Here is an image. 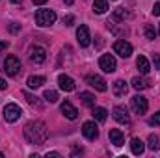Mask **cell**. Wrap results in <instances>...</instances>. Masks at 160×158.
<instances>
[{"label": "cell", "instance_id": "cell-39", "mask_svg": "<svg viewBox=\"0 0 160 158\" xmlns=\"http://www.w3.org/2000/svg\"><path fill=\"white\" fill-rule=\"evenodd\" d=\"M63 2H65V4H67V6H71V4H73V2H75V0H63Z\"/></svg>", "mask_w": 160, "mask_h": 158}, {"label": "cell", "instance_id": "cell-29", "mask_svg": "<svg viewBox=\"0 0 160 158\" xmlns=\"http://www.w3.org/2000/svg\"><path fill=\"white\" fill-rule=\"evenodd\" d=\"M149 123H151V125H157V126H160V112H157L153 117L149 119Z\"/></svg>", "mask_w": 160, "mask_h": 158}, {"label": "cell", "instance_id": "cell-1", "mask_svg": "<svg viewBox=\"0 0 160 158\" xmlns=\"http://www.w3.org/2000/svg\"><path fill=\"white\" fill-rule=\"evenodd\" d=\"M24 138L34 145H43L48 138V128L43 121H30L24 126Z\"/></svg>", "mask_w": 160, "mask_h": 158}, {"label": "cell", "instance_id": "cell-32", "mask_svg": "<svg viewBox=\"0 0 160 158\" xmlns=\"http://www.w3.org/2000/svg\"><path fill=\"white\" fill-rule=\"evenodd\" d=\"M19 30H21V26H19L17 22H11V24H9V32H13V34H17Z\"/></svg>", "mask_w": 160, "mask_h": 158}, {"label": "cell", "instance_id": "cell-30", "mask_svg": "<svg viewBox=\"0 0 160 158\" xmlns=\"http://www.w3.org/2000/svg\"><path fill=\"white\" fill-rule=\"evenodd\" d=\"M153 65L157 71H160V54H153Z\"/></svg>", "mask_w": 160, "mask_h": 158}, {"label": "cell", "instance_id": "cell-6", "mask_svg": "<svg viewBox=\"0 0 160 158\" xmlns=\"http://www.w3.org/2000/svg\"><path fill=\"white\" fill-rule=\"evenodd\" d=\"M99 67L104 71V73H114L118 63H116V58L112 54H102L101 60H99Z\"/></svg>", "mask_w": 160, "mask_h": 158}, {"label": "cell", "instance_id": "cell-3", "mask_svg": "<svg viewBox=\"0 0 160 158\" xmlns=\"http://www.w3.org/2000/svg\"><path fill=\"white\" fill-rule=\"evenodd\" d=\"M4 71H6V75H9V77H15L19 71H21V60L17 58V56H6V60H4Z\"/></svg>", "mask_w": 160, "mask_h": 158}, {"label": "cell", "instance_id": "cell-26", "mask_svg": "<svg viewBox=\"0 0 160 158\" xmlns=\"http://www.w3.org/2000/svg\"><path fill=\"white\" fill-rule=\"evenodd\" d=\"M147 145H149V149H151V151H158V149H160V138L157 136V134H151V136H149V143H147Z\"/></svg>", "mask_w": 160, "mask_h": 158}, {"label": "cell", "instance_id": "cell-27", "mask_svg": "<svg viewBox=\"0 0 160 158\" xmlns=\"http://www.w3.org/2000/svg\"><path fill=\"white\" fill-rule=\"evenodd\" d=\"M157 34H158V32L155 30V26H151V24H147V26H145V37H147V39H155V37H157Z\"/></svg>", "mask_w": 160, "mask_h": 158}, {"label": "cell", "instance_id": "cell-12", "mask_svg": "<svg viewBox=\"0 0 160 158\" xmlns=\"http://www.w3.org/2000/svg\"><path fill=\"white\" fill-rule=\"evenodd\" d=\"M62 114H63L67 119H71V121H75V119L78 117V110H77V108H75L69 101L62 102Z\"/></svg>", "mask_w": 160, "mask_h": 158}, {"label": "cell", "instance_id": "cell-23", "mask_svg": "<svg viewBox=\"0 0 160 158\" xmlns=\"http://www.w3.org/2000/svg\"><path fill=\"white\" fill-rule=\"evenodd\" d=\"M93 117L97 119L99 123H102V121H106V117H108V112L104 108H101V106H95L93 108Z\"/></svg>", "mask_w": 160, "mask_h": 158}, {"label": "cell", "instance_id": "cell-15", "mask_svg": "<svg viewBox=\"0 0 160 158\" xmlns=\"http://www.w3.org/2000/svg\"><path fill=\"white\" fill-rule=\"evenodd\" d=\"M110 143H114L116 147H121L125 143V136H123V132L119 128H112L110 130Z\"/></svg>", "mask_w": 160, "mask_h": 158}, {"label": "cell", "instance_id": "cell-10", "mask_svg": "<svg viewBox=\"0 0 160 158\" xmlns=\"http://www.w3.org/2000/svg\"><path fill=\"white\" fill-rule=\"evenodd\" d=\"M114 119L118 123H121V125H125V126L130 125V116H128V112H127L125 106H116L114 108Z\"/></svg>", "mask_w": 160, "mask_h": 158}, {"label": "cell", "instance_id": "cell-19", "mask_svg": "<svg viewBox=\"0 0 160 158\" xmlns=\"http://www.w3.org/2000/svg\"><path fill=\"white\" fill-rule=\"evenodd\" d=\"M130 151H132L134 155H142V153L145 151L143 141H142L140 138H132V141H130Z\"/></svg>", "mask_w": 160, "mask_h": 158}, {"label": "cell", "instance_id": "cell-41", "mask_svg": "<svg viewBox=\"0 0 160 158\" xmlns=\"http://www.w3.org/2000/svg\"><path fill=\"white\" fill-rule=\"evenodd\" d=\"M158 34H160V24H158Z\"/></svg>", "mask_w": 160, "mask_h": 158}, {"label": "cell", "instance_id": "cell-28", "mask_svg": "<svg viewBox=\"0 0 160 158\" xmlns=\"http://www.w3.org/2000/svg\"><path fill=\"white\" fill-rule=\"evenodd\" d=\"M125 17H127V11H125L123 7H118L116 13H114V19H116V21H121V19H125Z\"/></svg>", "mask_w": 160, "mask_h": 158}, {"label": "cell", "instance_id": "cell-8", "mask_svg": "<svg viewBox=\"0 0 160 158\" xmlns=\"http://www.w3.org/2000/svg\"><path fill=\"white\" fill-rule=\"evenodd\" d=\"M77 39H78L80 47H88L91 43V36H89V28L86 24H80L77 28Z\"/></svg>", "mask_w": 160, "mask_h": 158}, {"label": "cell", "instance_id": "cell-20", "mask_svg": "<svg viewBox=\"0 0 160 158\" xmlns=\"http://www.w3.org/2000/svg\"><path fill=\"white\" fill-rule=\"evenodd\" d=\"M28 87L30 89H38V87H41L43 84H45V77H36V75H32V77H28Z\"/></svg>", "mask_w": 160, "mask_h": 158}, {"label": "cell", "instance_id": "cell-17", "mask_svg": "<svg viewBox=\"0 0 160 158\" xmlns=\"http://www.w3.org/2000/svg\"><path fill=\"white\" fill-rule=\"evenodd\" d=\"M78 99L82 101V104L84 106H89V108H93L95 106V95L93 93H89V91H82L78 95Z\"/></svg>", "mask_w": 160, "mask_h": 158}, {"label": "cell", "instance_id": "cell-4", "mask_svg": "<svg viewBox=\"0 0 160 158\" xmlns=\"http://www.w3.org/2000/svg\"><path fill=\"white\" fill-rule=\"evenodd\" d=\"M130 108L134 110V114L143 116V114L147 112V108H149V102H147V99H145V97L136 95V97H132V99H130Z\"/></svg>", "mask_w": 160, "mask_h": 158}, {"label": "cell", "instance_id": "cell-31", "mask_svg": "<svg viewBox=\"0 0 160 158\" xmlns=\"http://www.w3.org/2000/svg\"><path fill=\"white\" fill-rule=\"evenodd\" d=\"M73 22H75V17H73V15H67V17H63V24H65V26H71Z\"/></svg>", "mask_w": 160, "mask_h": 158}, {"label": "cell", "instance_id": "cell-36", "mask_svg": "<svg viewBox=\"0 0 160 158\" xmlns=\"http://www.w3.org/2000/svg\"><path fill=\"white\" fill-rule=\"evenodd\" d=\"M4 48H8V43H4V41H0V52H2Z\"/></svg>", "mask_w": 160, "mask_h": 158}, {"label": "cell", "instance_id": "cell-9", "mask_svg": "<svg viewBox=\"0 0 160 158\" xmlns=\"http://www.w3.org/2000/svg\"><path fill=\"white\" fill-rule=\"evenodd\" d=\"M86 82H88L91 87H95L97 91H106V89H108L104 78H101L99 75H88V77H86Z\"/></svg>", "mask_w": 160, "mask_h": 158}, {"label": "cell", "instance_id": "cell-21", "mask_svg": "<svg viewBox=\"0 0 160 158\" xmlns=\"http://www.w3.org/2000/svg\"><path fill=\"white\" fill-rule=\"evenodd\" d=\"M127 91H128V86H127L125 80H116V82H114V93H116L118 97L125 95Z\"/></svg>", "mask_w": 160, "mask_h": 158}, {"label": "cell", "instance_id": "cell-34", "mask_svg": "<svg viewBox=\"0 0 160 158\" xmlns=\"http://www.w3.org/2000/svg\"><path fill=\"white\" fill-rule=\"evenodd\" d=\"M8 87V84H6V80L4 78H0V89H6Z\"/></svg>", "mask_w": 160, "mask_h": 158}, {"label": "cell", "instance_id": "cell-42", "mask_svg": "<svg viewBox=\"0 0 160 158\" xmlns=\"http://www.w3.org/2000/svg\"><path fill=\"white\" fill-rule=\"evenodd\" d=\"M0 156H4V155H2V153H0Z\"/></svg>", "mask_w": 160, "mask_h": 158}, {"label": "cell", "instance_id": "cell-37", "mask_svg": "<svg viewBox=\"0 0 160 158\" xmlns=\"http://www.w3.org/2000/svg\"><path fill=\"white\" fill-rule=\"evenodd\" d=\"M32 2H34V4H38V6H41V4H45L47 0H32Z\"/></svg>", "mask_w": 160, "mask_h": 158}, {"label": "cell", "instance_id": "cell-5", "mask_svg": "<svg viewBox=\"0 0 160 158\" xmlns=\"http://www.w3.org/2000/svg\"><path fill=\"white\" fill-rule=\"evenodd\" d=\"M21 114H22V110L17 104H6V108L2 112V117L8 123H13V121H17V119L21 117Z\"/></svg>", "mask_w": 160, "mask_h": 158}, {"label": "cell", "instance_id": "cell-7", "mask_svg": "<svg viewBox=\"0 0 160 158\" xmlns=\"http://www.w3.org/2000/svg\"><path fill=\"white\" fill-rule=\"evenodd\" d=\"M114 50H116V54H119L121 58H130V54H132V45L125 39H119V41L114 43Z\"/></svg>", "mask_w": 160, "mask_h": 158}, {"label": "cell", "instance_id": "cell-35", "mask_svg": "<svg viewBox=\"0 0 160 158\" xmlns=\"http://www.w3.org/2000/svg\"><path fill=\"white\" fill-rule=\"evenodd\" d=\"M82 153H84V151L78 149V147H75V149H73V155H82Z\"/></svg>", "mask_w": 160, "mask_h": 158}, {"label": "cell", "instance_id": "cell-13", "mask_svg": "<svg viewBox=\"0 0 160 158\" xmlns=\"http://www.w3.org/2000/svg\"><path fill=\"white\" fill-rule=\"evenodd\" d=\"M30 58H32V62H36V63H43V62L47 60V50H45L43 47H32Z\"/></svg>", "mask_w": 160, "mask_h": 158}, {"label": "cell", "instance_id": "cell-11", "mask_svg": "<svg viewBox=\"0 0 160 158\" xmlns=\"http://www.w3.org/2000/svg\"><path fill=\"white\" fill-rule=\"evenodd\" d=\"M82 134H84L88 140H97V138H99V128H97V125H95L93 121H88V123H84V126H82Z\"/></svg>", "mask_w": 160, "mask_h": 158}, {"label": "cell", "instance_id": "cell-18", "mask_svg": "<svg viewBox=\"0 0 160 158\" xmlns=\"http://www.w3.org/2000/svg\"><path fill=\"white\" fill-rule=\"evenodd\" d=\"M22 97H24V99L28 101V104H32L34 108H38V110H41V108H43V102H41L36 95H32L30 91H22Z\"/></svg>", "mask_w": 160, "mask_h": 158}, {"label": "cell", "instance_id": "cell-33", "mask_svg": "<svg viewBox=\"0 0 160 158\" xmlns=\"http://www.w3.org/2000/svg\"><path fill=\"white\" fill-rule=\"evenodd\" d=\"M153 15H160V2H157L153 6Z\"/></svg>", "mask_w": 160, "mask_h": 158}, {"label": "cell", "instance_id": "cell-16", "mask_svg": "<svg viewBox=\"0 0 160 158\" xmlns=\"http://www.w3.org/2000/svg\"><path fill=\"white\" fill-rule=\"evenodd\" d=\"M136 67H138V71H140L142 75H147V73L151 71V65H149V62H147L145 56H138V60H136Z\"/></svg>", "mask_w": 160, "mask_h": 158}, {"label": "cell", "instance_id": "cell-25", "mask_svg": "<svg viewBox=\"0 0 160 158\" xmlns=\"http://www.w3.org/2000/svg\"><path fill=\"white\" fill-rule=\"evenodd\" d=\"M43 99H45L47 102L54 104V102H58V93H56L54 89H47V91L43 93Z\"/></svg>", "mask_w": 160, "mask_h": 158}, {"label": "cell", "instance_id": "cell-2", "mask_svg": "<svg viewBox=\"0 0 160 158\" xmlns=\"http://www.w3.org/2000/svg\"><path fill=\"white\" fill-rule=\"evenodd\" d=\"M54 22H56V13L52 9H38L36 11V24L38 26L47 28V26H52Z\"/></svg>", "mask_w": 160, "mask_h": 158}, {"label": "cell", "instance_id": "cell-38", "mask_svg": "<svg viewBox=\"0 0 160 158\" xmlns=\"http://www.w3.org/2000/svg\"><path fill=\"white\" fill-rule=\"evenodd\" d=\"M47 156L50 158V156H60V153H47Z\"/></svg>", "mask_w": 160, "mask_h": 158}, {"label": "cell", "instance_id": "cell-40", "mask_svg": "<svg viewBox=\"0 0 160 158\" xmlns=\"http://www.w3.org/2000/svg\"><path fill=\"white\" fill-rule=\"evenodd\" d=\"M11 2H13V4H19V2H21V0H11Z\"/></svg>", "mask_w": 160, "mask_h": 158}, {"label": "cell", "instance_id": "cell-24", "mask_svg": "<svg viewBox=\"0 0 160 158\" xmlns=\"http://www.w3.org/2000/svg\"><path fill=\"white\" fill-rule=\"evenodd\" d=\"M132 87L138 89V91H142V89L149 87V82H145V80L140 78V77H134V78H132Z\"/></svg>", "mask_w": 160, "mask_h": 158}, {"label": "cell", "instance_id": "cell-22", "mask_svg": "<svg viewBox=\"0 0 160 158\" xmlns=\"http://www.w3.org/2000/svg\"><path fill=\"white\" fill-rule=\"evenodd\" d=\"M108 9V0H93V11L95 13H104Z\"/></svg>", "mask_w": 160, "mask_h": 158}, {"label": "cell", "instance_id": "cell-14", "mask_svg": "<svg viewBox=\"0 0 160 158\" xmlns=\"http://www.w3.org/2000/svg\"><path fill=\"white\" fill-rule=\"evenodd\" d=\"M58 84H60V87L63 91H73L75 89V80L71 77H67V75H60L58 77Z\"/></svg>", "mask_w": 160, "mask_h": 158}]
</instances>
